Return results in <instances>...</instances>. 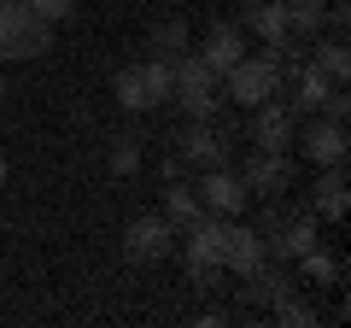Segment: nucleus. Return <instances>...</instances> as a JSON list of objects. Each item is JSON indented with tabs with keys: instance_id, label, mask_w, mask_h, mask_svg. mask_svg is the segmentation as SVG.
<instances>
[{
	"instance_id": "f257e3e1",
	"label": "nucleus",
	"mask_w": 351,
	"mask_h": 328,
	"mask_svg": "<svg viewBox=\"0 0 351 328\" xmlns=\"http://www.w3.org/2000/svg\"><path fill=\"white\" fill-rule=\"evenodd\" d=\"M269 211H263L258 223V240H263V258H276V264H293L299 253H311L316 246V211L304 205V211H287L281 200H263Z\"/></svg>"
},
{
	"instance_id": "f03ea898",
	"label": "nucleus",
	"mask_w": 351,
	"mask_h": 328,
	"mask_svg": "<svg viewBox=\"0 0 351 328\" xmlns=\"http://www.w3.org/2000/svg\"><path fill=\"white\" fill-rule=\"evenodd\" d=\"M170 100L182 106L188 117H217V106H223V76L188 47L182 59L170 65Z\"/></svg>"
},
{
	"instance_id": "7ed1b4c3",
	"label": "nucleus",
	"mask_w": 351,
	"mask_h": 328,
	"mask_svg": "<svg viewBox=\"0 0 351 328\" xmlns=\"http://www.w3.org/2000/svg\"><path fill=\"white\" fill-rule=\"evenodd\" d=\"M53 53V24L36 18L24 0H0V59H41Z\"/></svg>"
},
{
	"instance_id": "20e7f679",
	"label": "nucleus",
	"mask_w": 351,
	"mask_h": 328,
	"mask_svg": "<svg viewBox=\"0 0 351 328\" xmlns=\"http://www.w3.org/2000/svg\"><path fill=\"white\" fill-rule=\"evenodd\" d=\"M112 94L123 112H152V106L170 100V65L164 59H135L112 76Z\"/></svg>"
},
{
	"instance_id": "39448f33",
	"label": "nucleus",
	"mask_w": 351,
	"mask_h": 328,
	"mask_svg": "<svg viewBox=\"0 0 351 328\" xmlns=\"http://www.w3.org/2000/svg\"><path fill=\"white\" fill-rule=\"evenodd\" d=\"M170 253H176V223L164 211L129 217V229H123V258L129 264H158V258H170Z\"/></svg>"
},
{
	"instance_id": "423d86ee",
	"label": "nucleus",
	"mask_w": 351,
	"mask_h": 328,
	"mask_svg": "<svg viewBox=\"0 0 351 328\" xmlns=\"http://www.w3.org/2000/svg\"><path fill=\"white\" fill-rule=\"evenodd\" d=\"M223 94H228L234 106H246V112H252L258 100L281 94V82H276V65L263 59V53H246L240 65H228V71H223Z\"/></svg>"
},
{
	"instance_id": "0eeeda50",
	"label": "nucleus",
	"mask_w": 351,
	"mask_h": 328,
	"mask_svg": "<svg viewBox=\"0 0 351 328\" xmlns=\"http://www.w3.org/2000/svg\"><path fill=\"white\" fill-rule=\"evenodd\" d=\"M176 164H199V170H211V164H228V129H217L211 117H188V129L176 135Z\"/></svg>"
},
{
	"instance_id": "6e6552de",
	"label": "nucleus",
	"mask_w": 351,
	"mask_h": 328,
	"mask_svg": "<svg viewBox=\"0 0 351 328\" xmlns=\"http://www.w3.org/2000/svg\"><path fill=\"white\" fill-rule=\"evenodd\" d=\"M293 147L304 152V159L322 170V164H346V117H311V124H299V135H293Z\"/></svg>"
},
{
	"instance_id": "1a4fd4ad",
	"label": "nucleus",
	"mask_w": 351,
	"mask_h": 328,
	"mask_svg": "<svg viewBox=\"0 0 351 328\" xmlns=\"http://www.w3.org/2000/svg\"><path fill=\"white\" fill-rule=\"evenodd\" d=\"M293 135H299V112H293L287 100H258L252 106V141H258L263 152H287L293 147Z\"/></svg>"
},
{
	"instance_id": "9d476101",
	"label": "nucleus",
	"mask_w": 351,
	"mask_h": 328,
	"mask_svg": "<svg viewBox=\"0 0 351 328\" xmlns=\"http://www.w3.org/2000/svg\"><path fill=\"white\" fill-rule=\"evenodd\" d=\"M199 205L211 217H240L252 205V194H246V182H240V170H228V164H211L205 170V182H199Z\"/></svg>"
},
{
	"instance_id": "9b49d317",
	"label": "nucleus",
	"mask_w": 351,
	"mask_h": 328,
	"mask_svg": "<svg viewBox=\"0 0 351 328\" xmlns=\"http://www.w3.org/2000/svg\"><path fill=\"white\" fill-rule=\"evenodd\" d=\"M217 253H223V270H234V276H252V270L263 264V240H258V229H252V223H240V217H223Z\"/></svg>"
},
{
	"instance_id": "f8f14e48",
	"label": "nucleus",
	"mask_w": 351,
	"mask_h": 328,
	"mask_svg": "<svg viewBox=\"0 0 351 328\" xmlns=\"http://www.w3.org/2000/svg\"><path fill=\"white\" fill-rule=\"evenodd\" d=\"M240 182H246L252 200H281V194L293 188V159H287V152H263L258 147V159L240 170Z\"/></svg>"
},
{
	"instance_id": "ddd939ff",
	"label": "nucleus",
	"mask_w": 351,
	"mask_h": 328,
	"mask_svg": "<svg viewBox=\"0 0 351 328\" xmlns=\"http://www.w3.org/2000/svg\"><path fill=\"white\" fill-rule=\"evenodd\" d=\"M351 205V182H346V164H322V176H316V194H311V211L322 223H339Z\"/></svg>"
},
{
	"instance_id": "4468645a",
	"label": "nucleus",
	"mask_w": 351,
	"mask_h": 328,
	"mask_svg": "<svg viewBox=\"0 0 351 328\" xmlns=\"http://www.w3.org/2000/svg\"><path fill=\"white\" fill-rule=\"evenodd\" d=\"M199 59L211 65L217 76H223L228 65H240V59H246V30H240V24H223V18H217V24L205 30V47H199Z\"/></svg>"
},
{
	"instance_id": "2eb2a0df",
	"label": "nucleus",
	"mask_w": 351,
	"mask_h": 328,
	"mask_svg": "<svg viewBox=\"0 0 351 328\" xmlns=\"http://www.w3.org/2000/svg\"><path fill=\"white\" fill-rule=\"evenodd\" d=\"M234 24L258 41H276V36H287V0H240Z\"/></svg>"
},
{
	"instance_id": "dca6fc26",
	"label": "nucleus",
	"mask_w": 351,
	"mask_h": 328,
	"mask_svg": "<svg viewBox=\"0 0 351 328\" xmlns=\"http://www.w3.org/2000/svg\"><path fill=\"white\" fill-rule=\"evenodd\" d=\"M287 293H293V281H287V270H281L276 258H263L246 276V299H258V305H276V299H287Z\"/></svg>"
},
{
	"instance_id": "f3484780",
	"label": "nucleus",
	"mask_w": 351,
	"mask_h": 328,
	"mask_svg": "<svg viewBox=\"0 0 351 328\" xmlns=\"http://www.w3.org/2000/svg\"><path fill=\"white\" fill-rule=\"evenodd\" d=\"M293 264L304 270V281H311V288H339V281H346V258H339V253H322V246L299 253Z\"/></svg>"
},
{
	"instance_id": "a211bd4d",
	"label": "nucleus",
	"mask_w": 351,
	"mask_h": 328,
	"mask_svg": "<svg viewBox=\"0 0 351 328\" xmlns=\"http://www.w3.org/2000/svg\"><path fill=\"white\" fill-rule=\"evenodd\" d=\"M182 53H188V24H182V18H164V24H152V36H147V59L176 65Z\"/></svg>"
},
{
	"instance_id": "6ab92c4d",
	"label": "nucleus",
	"mask_w": 351,
	"mask_h": 328,
	"mask_svg": "<svg viewBox=\"0 0 351 328\" xmlns=\"http://www.w3.org/2000/svg\"><path fill=\"white\" fill-rule=\"evenodd\" d=\"M311 65L328 76V82H339V89H346V76H351V47H346V36L316 41V47H311Z\"/></svg>"
},
{
	"instance_id": "aec40b11",
	"label": "nucleus",
	"mask_w": 351,
	"mask_h": 328,
	"mask_svg": "<svg viewBox=\"0 0 351 328\" xmlns=\"http://www.w3.org/2000/svg\"><path fill=\"white\" fill-rule=\"evenodd\" d=\"M164 217H170L176 229H188L193 217H205V205H199V188H188V182H176V176H170V194H164Z\"/></svg>"
},
{
	"instance_id": "412c9836",
	"label": "nucleus",
	"mask_w": 351,
	"mask_h": 328,
	"mask_svg": "<svg viewBox=\"0 0 351 328\" xmlns=\"http://www.w3.org/2000/svg\"><path fill=\"white\" fill-rule=\"evenodd\" d=\"M322 18H328V6H322V0H287V36H299V41H316Z\"/></svg>"
},
{
	"instance_id": "4be33fe9",
	"label": "nucleus",
	"mask_w": 351,
	"mask_h": 328,
	"mask_svg": "<svg viewBox=\"0 0 351 328\" xmlns=\"http://www.w3.org/2000/svg\"><path fill=\"white\" fill-rule=\"evenodd\" d=\"M106 170H112V176H135V170H141V141H135V135H112Z\"/></svg>"
},
{
	"instance_id": "5701e85b",
	"label": "nucleus",
	"mask_w": 351,
	"mask_h": 328,
	"mask_svg": "<svg viewBox=\"0 0 351 328\" xmlns=\"http://www.w3.org/2000/svg\"><path fill=\"white\" fill-rule=\"evenodd\" d=\"M276 323H287V328H311L316 323V305H299L287 293V299H276Z\"/></svg>"
},
{
	"instance_id": "b1692460",
	"label": "nucleus",
	"mask_w": 351,
	"mask_h": 328,
	"mask_svg": "<svg viewBox=\"0 0 351 328\" xmlns=\"http://www.w3.org/2000/svg\"><path fill=\"white\" fill-rule=\"evenodd\" d=\"M24 6H29L36 18H47V24H64V18L76 12V0H24Z\"/></svg>"
},
{
	"instance_id": "393cba45",
	"label": "nucleus",
	"mask_w": 351,
	"mask_h": 328,
	"mask_svg": "<svg viewBox=\"0 0 351 328\" xmlns=\"http://www.w3.org/2000/svg\"><path fill=\"white\" fill-rule=\"evenodd\" d=\"M0 188H6V159H0Z\"/></svg>"
},
{
	"instance_id": "a878e982",
	"label": "nucleus",
	"mask_w": 351,
	"mask_h": 328,
	"mask_svg": "<svg viewBox=\"0 0 351 328\" xmlns=\"http://www.w3.org/2000/svg\"><path fill=\"white\" fill-rule=\"evenodd\" d=\"M0 94H6V89H0Z\"/></svg>"
}]
</instances>
